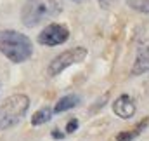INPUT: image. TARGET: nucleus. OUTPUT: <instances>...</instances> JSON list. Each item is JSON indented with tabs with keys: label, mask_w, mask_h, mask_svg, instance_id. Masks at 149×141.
I'll use <instances>...</instances> for the list:
<instances>
[{
	"label": "nucleus",
	"mask_w": 149,
	"mask_h": 141,
	"mask_svg": "<svg viewBox=\"0 0 149 141\" xmlns=\"http://www.w3.org/2000/svg\"><path fill=\"white\" fill-rule=\"evenodd\" d=\"M73 2H85V0H73Z\"/></svg>",
	"instance_id": "nucleus-15"
},
{
	"label": "nucleus",
	"mask_w": 149,
	"mask_h": 141,
	"mask_svg": "<svg viewBox=\"0 0 149 141\" xmlns=\"http://www.w3.org/2000/svg\"><path fill=\"white\" fill-rule=\"evenodd\" d=\"M113 111L120 118H132L135 115V101L128 94H121L118 99L113 103Z\"/></svg>",
	"instance_id": "nucleus-6"
},
{
	"label": "nucleus",
	"mask_w": 149,
	"mask_h": 141,
	"mask_svg": "<svg viewBox=\"0 0 149 141\" xmlns=\"http://www.w3.org/2000/svg\"><path fill=\"white\" fill-rule=\"evenodd\" d=\"M0 52L12 63H24L33 54V44L16 30H0Z\"/></svg>",
	"instance_id": "nucleus-2"
},
{
	"label": "nucleus",
	"mask_w": 149,
	"mask_h": 141,
	"mask_svg": "<svg viewBox=\"0 0 149 141\" xmlns=\"http://www.w3.org/2000/svg\"><path fill=\"white\" fill-rule=\"evenodd\" d=\"M114 0H99V5L102 7V9H108V7H111V4Z\"/></svg>",
	"instance_id": "nucleus-13"
},
{
	"label": "nucleus",
	"mask_w": 149,
	"mask_h": 141,
	"mask_svg": "<svg viewBox=\"0 0 149 141\" xmlns=\"http://www.w3.org/2000/svg\"><path fill=\"white\" fill-rule=\"evenodd\" d=\"M30 98L26 94H14L0 105V131L14 127L28 111Z\"/></svg>",
	"instance_id": "nucleus-3"
},
{
	"label": "nucleus",
	"mask_w": 149,
	"mask_h": 141,
	"mask_svg": "<svg viewBox=\"0 0 149 141\" xmlns=\"http://www.w3.org/2000/svg\"><path fill=\"white\" fill-rule=\"evenodd\" d=\"M149 71V44L137 49V58L132 66V75H142Z\"/></svg>",
	"instance_id": "nucleus-7"
},
{
	"label": "nucleus",
	"mask_w": 149,
	"mask_h": 141,
	"mask_svg": "<svg viewBox=\"0 0 149 141\" xmlns=\"http://www.w3.org/2000/svg\"><path fill=\"white\" fill-rule=\"evenodd\" d=\"M148 118H144L134 131H123V133H118V136H116V141H132V140H135L139 134H141V131L144 129V127H148Z\"/></svg>",
	"instance_id": "nucleus-9"
},
{
	"label": "nucleus",
	"mask_w": 149,
	"mask_h": 141,
	"mask_svg": "<svg viewBox=\"0 0 149 141\" xmlns=\"http://www.w3.org/2000/svg\"><path fill=\"white\" fill-rule=\"evenodd\" d=\"M52 136H54L56 140H63V138H64V134H63L59 129H54V131H52Z\"/></svg>",
	"instance_id": "nucleus-14"
},
{
	"label": "nucleus",
	"mask_w": 149,
	"mask_h": 141,
	"mask_svg": "<svg viewBox=\"0 0 149 141\" xmlns=\"http://www.w3.org/2000/svg\"><path fill=\"white\" fill-rule=\"evenodd\" d=\"M52 110L49 108V106H43V108H40L37 113L31 117V124L33 125H43V124H47L50 118H52Z\"/></svg>",
	"instance_id": "nucleus-10"
},
{
	"label": "nucleus",
	"mask_w": 149,
	"mask_h": 141,
	"mask_svg": "<svg viewBox=\"0 0 149 141\" xmlns=\"http://www.w3.org/2000/svg\"><path fill=\"white\" fill-rule=\"evenodd\" d=\"M63 9V0H26L21 9V21L26 28H35L43 21L57 18Z\"/></svg>",
	"instance_id": "nucleus-1"
},
{
	"label": "nucleus",
	"mask_w": 149,
	"mask_h": 141,
	"mask_svg": "<svg viewBox=\"0 0 149 141\" xmlns=\"http://www.w3.org/2000/svg\"><path fill=\"white\" fill-rule=\"evenodd\" d=\"M76 129H78V120H76V118H71V120L68 122V125H66V133L71 134V133H74Z\"/></svg>",
	"instance_id": "nucleus-12"
},
{
	"label": "nucleus",
	"mask_w": 149,
	"mask_h": 141,
	"mask_svg": "<svg viewBox=\"0 0 149 141\" xmlns=\"http://www.w3.org/2000/svg\"><path fill=\"white\" fill-rule=\"evenodd\" d=\"M80 103V98L76 96V94H66V96H63L57 103H56V106H54V113H63V111H68V110H71V108H74V106Z\"/></svg>",
	"instance_id": "nucleus-8"
},
{
	"label": "nucleus",
	"mask_w": 149,
	"mask_h": 141,
	"mask_svg": "<svg viewBox=\"0 0 149 141\" xmlns=\"http://www.w3.org/2000/svg\"><path fill=\"white\" fill-rule=\"evenodd\" d=\"M68 38H70V30H68L64 25H59V23H50V25H47L37 37L38 44L47 45V47L61 45V44H64Z\"/></svg>",
	"instance_id": "nucleus-5"
},
{
	"label": "nucleus",
	"mask_w": 149,
	"mask_h": 141,
	"mask_svg": "<svg viewBox=\"0 0 149 141\" xmlns=\"http://www.w3.org/2000/svg\"><path fill=\"white\" fill-rule=\"evenodd\" d=\"M125 2L130 9L142 14H149V0H125Z\"/></svg>",
	"instance_id": "nucleus-11"
},
{
	"label": "nucleus",
	"mask_w": 149,
	"mask_h": 141,
	"mask_svg": "<svg viewBox=\"0 0 149 141\" xmlns=\"http://www.w3.org/2000/svg\"><path fill=\"white\" fill-rule=\"evenodd\" d=\"M87 49L85 47H73V49H68L64 52H61L59 56H56L50 63H49V68H47V73L49 77H57L59 73L73 66L76 63H81L85 58H87Z\"/></svg>",
	"instance_id": "nucleus-4"
}]
</instances>
